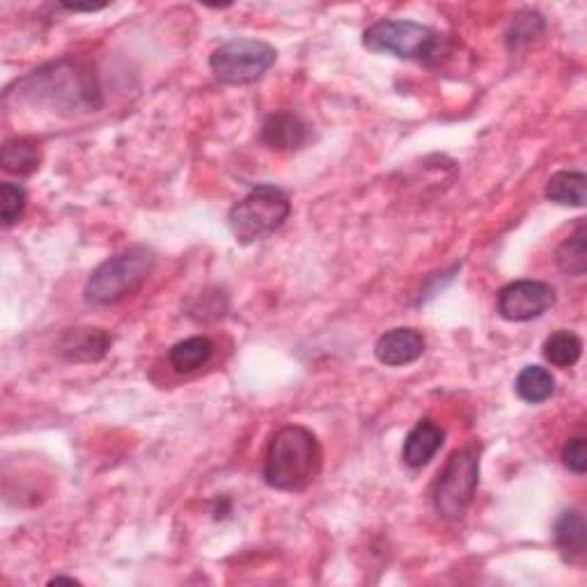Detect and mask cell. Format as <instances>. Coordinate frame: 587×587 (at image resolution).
<instances>
[{
  "label": "cell",
  "mask_w": 587,
  "mask_h": 587,
  "mask_svg": "<svg viewBox=\"0 0 587 587\" xmlns=\"http://www.w3.org/2000/svg\"><path fill=\"white\" fill-rule=\"evenodd\" d=\"M324 453L320 438L303 425L275 432L264 455V482L275 492H303L320 477Z\"/></svg>",
  "instance_id": "1"
},
{
  "label": "cell",
  "mask_w": 587,
  "mask_h": 587,
  "mask_svg": "<svg viewBox=\"0 0 587 587\" xmlns=\"http://www.w3.org/2000/svg\"><path fill=\"white\" fill-rule=\"evenodd\" d=\"M23 99L49 103L55 111H94L101 107V92L94 77L77 62H51L17 83Z\"/></svg>",
  "instance_id": "2"
},
{
  "label": "cell",
  "mask_w": 587,
  "mask_h": 587,
  "mask_svg": "<svg viewBox=\"0 0 587 587\" xmlns=\"http://www.w3.org/2000/svg\"><path fill=\"white\" fill-rule=\"evenodd\" d=\"M156 266L148 246H131L99 264L85 283L83 298L90 305H115L141 290Z\"/></svg>",
  "instance_id": "3"
},
{
  "label": "cell",
  "mask_w": 587,
  "mask_h": 587,
  "mask_svg": "<svg viewBox=\"0 0 587 587\" xmlns=\"http://www.w3.org/2000/svg\"><path fill=\"white\" fill-rule=\"evenodd\" d=\"M363 47L372 53H386L429 67L441 62L447 51V42L438 30L406 19H384L372 23L363 32Z\"/></svg>",
  "instance_id": "4"
},
{
  "label": "cell",
  "mask_w": 587,
  "mask_h": 587,
  "mask_svg": "<svg viewBox=\"0 0 587 587\" xmlns=\"http://www.w3.org/2000/svg\"><path fill=\"white\" fill-rule=\"evenodd\" d=\"M290 214L292 202L285 191L273 184H257L232 206L227 225L241 246H251L281 230Z\"/></svg>",
  "instance_id": "5"
},
{
  "label": "cell",
  "mask_w": 587,
  "mask_h": 587,
  "mask_svg": "<svg viewBox=\"0 0 587 587\" xmlns=\"http://www.w3.org/2000/svg\"><path fill=\"white\" fill-rule=\"evenodd\" d=\"M479 485V455L473 447H462L447 457L432 489L436 514L445 522H462L475 500Z\"/></svg>",
  "instance_id": "6"
},
{
  "label": "cell",
  "mask_w": 587,
  "mask_h": 587,
  "mask_svg": "<svg viewBox=\"0 0 587 587\" xmlns=\"http://www.w3.org/2000/svg\"><path fill=\"white\" fill-rule=\"evenodd\" d=\"M279 60V51L262 40L236 38L210 55V69L223 85L257 83Z\"/></svg>",
  "instance_id": "7"
},
{
  "label": "cell",
  "mask_w": 587,
  "mask_h": 587,
  "mask_svg": "<svg viewBox=\"0 0 587 587\" xmlns=\"http://www.w3.org/2000/svg\"><path fill=\"white\" fill-rule=\"evenodd\" d=\"M496 305L505 322H533L556 305V290L542 281H514L498 292Z\"/></svg>",
  "instance_id": "8"
},
{
  "label": "cell",
  "mask_w": 587,
  "mask_h": 587,
  "mask_svg": "<svg viewBox=\"0 0 587 587\" xmlns=\"http://www.w3.org/2000/svg\"><path fill=\"white\" fill-rule=\"evenodd\" d=\"M113 347V335L99 326L67 328L58 342L55 352L67 363H99Z\"/></svg>",
  "instance_id": "9"
},
{
  "label": "cell",
  "mask_w": 587,
  "mask_h": 587,
  "mask_svg": "<svg viewBox=\"0 0 587 587\" xmlns=\"http://www.w3.org/2000/svg\"><path fill=\"white\" fill-rule=\"evenodd\" d=\"M427 350V340L418 328H393L384 333L374 344L376 361L386 367H406L423 358Z\"/></svg>",
  "instance_id": "10"
},
{
  "label": "cell",
  "mask_w": 587,
  "mask_h": 587,
  "mask_svg": "<svg viewBox=\"0 0 587 587\" xmlns=\"http://www.w3.org/2000/svg\"><path fill=\"white\" fill-rule=\"evenodd\" d=\"M262 143L273 152H294L307 141V124L290 111L271 113L262 124Z\"/></svg>",
  "instance_id": "11"
},
{
  "label": "cell",
  "mask_w": 587,
  "mask_h": 587,
  "mask_svg": "<svg viewBox=\"0 0 587 587\" xmlns=\"http://www.w3.org/2000/svg\"><path fill=\"white\" fill-rule=\"evenodd\" d=\"M443 443H445V429L429 418L421 421L404 438V447H402L404 466L413 470L427 466L436 457Z\"/></svg>",
  "instance_id": "12"
},
{
  "label": "cell",
  "mask_w": 587,
  "mask_h": 587,
  "mask_svg": "<svg viewBox=\"0 0 587 587\" xmlns=\"http://www.w3.org/2000/svg\"><path fill=\"white\" fill-rule=\"evenodd\" d=\"M554 539L567 563H580L587 546V524L580 509H565L554 526Z\"/></svg>",
  "instance_id": "13"
},
{
  "label": "cell",
  "mask_w": 587,
  "mask_h": 587,
  "mask_svg": "<svg viewBox=\"0 0 587 587\" xmlns=\"http://www.w3.org/2000/svg\"><path fill=\"white\" fill-rule=\"evenodd\" d=\"M212 358H214V342L204 335H193L178 342L168 354L170 367L178 374H193L204 365H210Z\"/></svg>",
  "instance_id": "14"
},
{
  "label": "cell",
  "mask_w": 587,
  "mask_h": 587,
  "mask_svg": "<svg viewBox=\"0 0 587 587\" xmlns=\"http://www.w3.org/2000/svg\"><path fill=\"white\" fill-rule=\"evenodd\" d=\"M40 163L42 150L32 138H10V141H6L3 150H0V165H3V170L10 172V175L28 178L40 168Z\"/></svg>",
  "instance_id": "15"
},
{
  "label": "cell",
  "mask_w": 587,
  "mask_h": 587,
  "mask_svg": "<svg viewBox=\"0 0 587 587\" xmlns=\"http://www.w3.org/2000/svg\"><path fill=\"white\" fill-rule=\"evenodd\" d=\"M514 391L526 404H544L556 395V376L542 365H526L516 376Z\"/></svg>",
  "instance_id": "16"
},
{
  "label": "cell",
  "mask_w": 587,
  "mask_h": 587,
  "mask_svg": "<svg viewBox=\"0 0 587 587\" xmlns=\"http://www.w3.org/2000/svg\"><path fill=\"white\" fill-rule=\"evenodd\" d=\"M587 178L580 170H560L546 184V198L565 206H585Z\"/></svg>",
  "instance_id": "17"
},
{
  "label": "cell",
  "mask_w": 587,
  "mask_h": 587,
  "mask_svg": "<svg viewBox=\"0 0 587 587\" xmlns=\"http://www.w3.org/2000/svg\"><path fill=\"white\" fill-rule=\"evenodd\" d=\"M542 354L554 367H574L583 356V340L574 331H556L546 337Z\"/></svg>",
  "instance_id": "18"
},
{
  "label": "cell",
  "mask_w": 587,
  "mask_h": 587,
  "mask_svg": "<svg viewBox=\"0 0 587 587\" xmlns=\"http://www.w3.org/2000/svg\"><path fill=\"white\" fill-rule=\"evenodd\" d=\"M556 262H558V269L567 275H585L587 271V232H585V223L580 219L576 232L565 239L560 249L556 251Z\"/></svg>",
  "instance_id": "19"
},
{
  "label": "cell",
  "mask_w": 587,
  "mask_h": 587,
  "mask_svg": "<svg viewBox=\"0 0 587 587\" xmlns=\"http://www.w3.org/2000/svg\"><path fill=\"white\" fill-rule=\"evenodd\" d=\"M544 32V17L533 10H524L516 14L505 32V44L509 51H519L526 44L535 42Z\"/></svg>",
  "instance_id": "20"
},
{
  "label": "cell",
  "mask_w": 587,
  "mask_h": 587,
  "mask_svg": "<svg viewBox=\"0 0 587 587\" xmlns=\"http://www.w3.org/2000/svg\"><path fill=\"white\" fill-rule=\"evenodd\" d=\"M26 206H28V193L23 186L12 182L0 184V219H3L6 227H12L23 219Z\"/></svg>",
  "instance_id": "21"
},
{
  "label": "cell",
  "mask_w": 587,
  "mask_h": 587,
  "mask_svg": "<svg viewBox=\"0 0 587 587\" xmlns=\"http://www.w3.org/2000/svg\"><path fill=\"white\" fill-rule=\"evenodd\" d=\"M563 464L576 473V475H585L587 470V447H585V438L576 436L571 441H567L565 451H563Z\"/></svg>",
  "instance_id": "22"
},
{
  "label": "cell",
  "mask_w": 587,
  "mask_h": 587,
  "mask_svg": "<svg viewBox=\"0 0 587 587\" xmlns=\"http://www.w3.org/2000/svg\"><path fill=\"white\" fill-rule=\"evenodd\" d=\"M51 583H79L77 578H69V576H55Z\"/></svg>",
  "instance_id": "23"
}]
</instances>
